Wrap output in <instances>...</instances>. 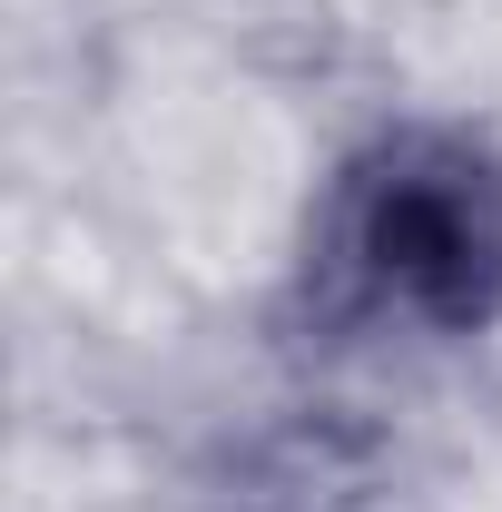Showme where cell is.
<instances>
[{
    "instance_id": "1",
    "label": "cell",
    "mask_w": 502,
    "mask_h": 512,
    "mask_svg": "<svg viewBox=\"0 0 502 512\" xmlns=\"http://www.w3.org/2000/svg\"><path fill=\"white\" fill-rule=\"evenodd\" d=\"M325 276L355 316L483 335L502 316V168L463 138H384L345 168Z\"/></svg>"
}]
</instances>
